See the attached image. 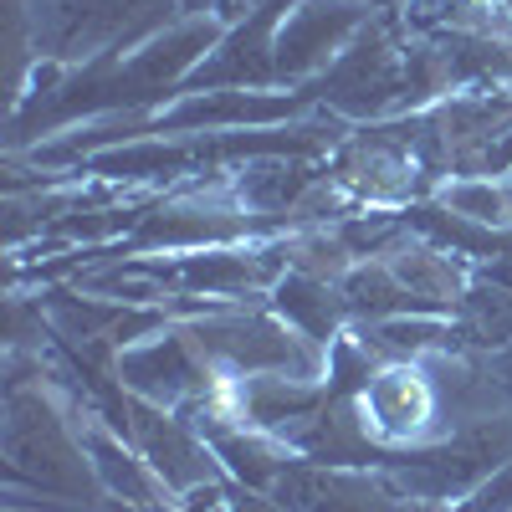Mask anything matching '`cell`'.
Wrapping results in <instances>:
<instances>
[{
    "label": "cell",
    "instance_id": "1",
    "mask_svg": "<svg viewBox=\"0 0 512 512\" xmlns=\"http://www.w3.org/2000/svg\"><path fill=\"white\" fill-rule=\"evenodd\" d=\"M200 354L221 379L246 374H287V379H328V349L297 333L272 303H231L185 323Z\"/></svg>",
    "mask_w": 512,
    "mask_h": 512
},
{
    "label": "cell",
    "instance_id": "2",
    "mask_svg": "<svg viewBox=\"0 0 512 512\" xmlns=\"http://www.w3.org/2000/svg\"><path fill=\"white\" fill-rule=\"evenodd\" d=\"M318 103L344 123H384L405 113V41L390 21H369L354 47L318 77Z\"/></svg>",
    "mask_w": 512,
    "mask_h": 512
},
{
    "label": "cell",
    "instance_id": "3",
    "mask_svg": "<svg viewBox=\"0 0 512 512\" xmlns=\"http://www.w3.org/2000/svg\"><path fill=\"white\" fill-rule=\"evenodd\" d=\"M359 415H364V431L374 436V446L390 456L446 436L441 390L420 359H384L359 395Z\"/></svg>",
    "mask_w": 512,
    "mask_h": 512
},
{
    "label": "cell",
    "instance_id": "4",
    "mask_svg": "<svg viewBox=\"0 0 512 512\" xmlns=\"http://www.w3.org/2000/svg\"><path fill=\"white\" fill-rule=\"evenodd\" d=\"M113 379L123 384V395H139L164 410H190L195 400L221 390V374L210 369V359L200 354L185 323H164L159 333L128 344L113 359Z\"/></svg>",
    "mask_w": 512,
    "mask_h": 512
},
{
    "label": "cell",
    "instance_id": "5",
    "mask_svg": "<svg viewBox=\"0 0 512 512\" xmlns=\"http://www.w3.org/2000/svg\"><path fill=\"white\" fill-rule=\"evenodd\" d=\"M118 431L139 446V456L154 466V477L169 487V497H190V492L231 482L216 446H210L180 410H164V405H149L139 395H123V425Z\"/></svg>",
    "mask_w": 512,
    "mask_h": 512
},
{
    "label": "cell",
    "instance_id": "6",
    "mask_svg": "<svg viewBox=\"0 0 512 512\" xmlns=\"http://www.w3.org/2000/svg\"><path fill=\"white\" fill-rule=\"evenodd\" d=\"M369 21L374 16L359 0H292V11L277 26V82L323 77Z\"/></svg>",
    "mask_w": 512,
    "mask_h": 512
},
{
    "label": "cell",
    "instance_id": "7",
    "mask_svg": "<svg viewBox=\"0 0 512 512\" xmlns=\"http://www.w3.org/2000/svg\"><path fill=\"white\" fill-rule=\"evenodd\" d=\"M267 303L303 333L313 338L318 349H328L333 338H344L354 328L349 308H344V297H338V282H323V277H308V272H282L277 287L267 292Z\"/></svg>",
    "mask_w": 512,
    "mask_h": 512
},
{
    "label": "cell",
    "instance_id": "8",
    "mask_svg": "<svg viewBox=\"0 0 512 512\" xmlns=\"http://www.w3.org/2000/svg\"><path fill=\"white\" fill-rule=\"evenodd\" d=\"M431 200H436L441 210H451V216H461V221L512 231V190H507V180H487V175H451Z\"/></svg>",
    "mask_w": 512,
    "mask_h": 512
},
{
    "label": "cell",
    "instance_id": "9",
    "mask_svg": "<svg viewBox=\"0 0 512 512\" xmlns=\"http://www.w3.org/2000/svg\"><path fill=\"white\" fill-rule=\"evenodd\" d=\"M461 512H512V461H502L497 472L461 502Z\"/></svg>",
    "mask_w": 512,
    "mask_h": 512
},
{
    "label": "cell",
    "instance_id": "10",
    "mask_svg": "<svg viewBox=\"0 0 512 512\" xmlns=\"http://www.w3.org/2000/svg\"><path fill=\"white\" fill-rule=\"evenodd\" d=\"M221 512H287V507H277L272 497H262V492H246V487H241L236 497L226 492V502H221Z\"/></svg>",
    "mask_w": 512,
    "mask_h": 512
},
{
    "label": "cell",
    "instance_id": "11",
    "mask_svg": "<svg viewBox=\"0 0 512 512\" xmlns=\"http://www.w3.org/2000/svg\"><path fill=\"white\" fill-rule=\"evenodd\" d=\"M98 512H154V507H139V502H118V497H103Z\"/></svg>",
    "mask_w": 512,
    "mask_h": 512
},
{
    "label": "cell",
    "instance_id": "12",
    "mask_svg": "<svg viewBox=\"0 0 512 512\" xmlns=\"http://www.w3.org/2000/svg\"><path fill=\"white\" fill-rule=\"evenodd\" d=\"M359 6H395V0H359Z\"/></svg>",
    "mask_w": 512,
    "mask_h": 512
},
{
    "label": "cell",
    "instance_id": "13",
    "mask_svg": "<svg viewBox=\"0 0 512 512\" xmlns=\"http://www.w3.org/2000/svg\"><path fill=\"white\" fill-rule=\"evenodd\" d=\"M507 190H512V175H507Z\"/></svg>",
    "mask_w": 512,
    "mask_h": 512
}]
</instances>
